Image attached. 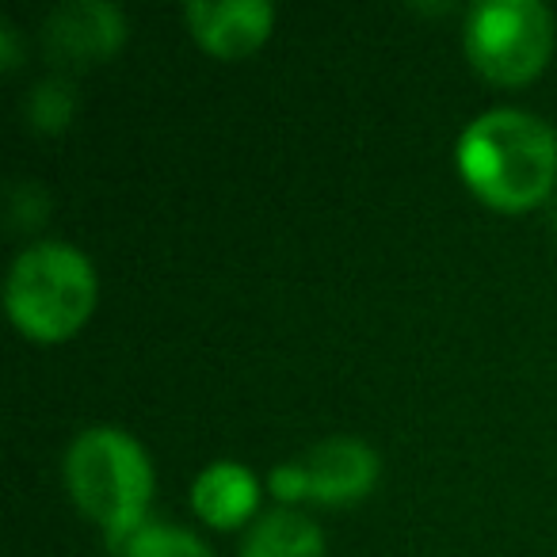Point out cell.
Returning <instances> with one entry per match:
<instances>
[{
    "label": "cell",
    "mask_w": 557,
    "mask_h": 557,
    "mask_svg": "<svg viewBox=\"0 0 557 557\" xmlns=\"http://www.w3.org/2000/svg\"><path fill=\"white\" fill-rule=\"evenodd\" d=\"M455 164L485 207L504 214L534 210L557 184V134L531 111H481L458 134Z\"/></svg>",
    "instance_id": "6da1fadb"
},
{
    "label": "cell",
    "mask_w": 557,
    "mask_h": 557,
    "mask_svg": "<svg viewBox=\"0 0 557 557\" xmlns=\"http://www.w3.org/2000/svg\"><path fill=\"white\" fill-rule=\"evenodd\" d=\"M65 485L108 546L123 542L149 519L153 462L131 432L111 424L85 428L65 450Z\"/></svg>",
    "instance_id": "7a4b0ae2"
},
{
    "label": "cell",
    "mask_w": 557,
    "mask_h": 557,
    "mask_svg": "<svg viewBox=\"0 0 557 557\" xmlns=\"http://www.w3.org/2000/svg\"><path fill=\"white\" fill-rule=\"evenodd\" d=\"M100 298V278L81 248L65 240L27 245L4 283L9 321L32 344H65L88 325Z\"/></svg>",
    "instance_id": "3957f363"
},
{
    "label": "cell",
    "mask_w": 557,
    "mask_h": 557,
    "mask_svg": "<svg viewBox=\"0 0 557 557\" xmlns=\"http://www.w3.org/2000/svg\"><path fill=\"white\" fill-rule=\"evenodd\" d=\"M462 42L488 85H531L554 54V16L539 0H481L466 16Z\"/></svg>",
    "instance_id": "277c9868"
},
{
    "label": "cell",
    "mask_w": 557,
    "mask_h": 557,
    "mask_svg": "<svg viewBox=\"0 0 557 557\" xmlns=\"http://www.w3.org/2000/svg\"><path fill=\"white\" fill-rule=\"evenodd\" d=\"M126 16L108 0H70L50 12L42 27L47 58L62 70H88L103 65L123 50Z\"/></svg>",
    "instance_id": "5b68a950"
},
{
    "label": "cell",
    "mask_w": 557,
    "mask_h": 557,
    "mask_svg": "<svg viewBox=\"0 0 557 557\" xmlns=\"http://www.w3.org/2000/svg\"><path fill=\"white\" fill-rule=\"evenodd\" d=\"M298 462L302 473V504H356L363 496L374 493L382 473V458L374 447H367L363 440L351 435H333L321 440L318 447H310Z\"/></svg>",
    "instance_id": "8992f818"
},
{
    "label": "cell",
    "mask_w": 557,
    "mask_h": 557,
    "mask_svg": "<svg viewBox=\"0 0 557 557\" xmlns=\"http://www.w3.org/2000/svg\"><path fill=\"white\" fill-rule=\"evenodd\" d=\"M191 39L218 62H240L268 42L275 9L268 0H195L184 9Z\"/></svg>",
    "instance_id": "52a82bcc"
},
{
    "label": "cell",
    "mask_w": 557,
    "mask_h": 557,
    "mask_svg": "<svg viewBox=\"0 0 557 557\" xmlns=\"http://www.w3.org/2000/svg\"><path fill=\"white\" fill-rule=\"evenodd\" d=\"M191 508L214 531H237L260 508V481H256V473L248 466L218 458V462L202 466L199 478H195Z\"/></svg>",
    "instance_id": "ba28073f"
},
{
    "label": "cell",
    "mask_w": 557,
    "mask_h": 557,
    "mask_svg": "<svg viewBox=\"0 0 557 557\" xmlns=\"http://www.w3.org/2000/svg\"><path fill=\"white\" fill-rule=\"evenodd\" d=\"M240 557H325V534L295 508H275L248 527Z\"/></svg>",
    "instance_id": "9c48e42d"
},
{
    "label": "cell",
    "mask_w": 557,
    "mask_h": 557,
    "mask_svg": "<svg viewBox=\"0 0 557 557\" xmlns=\"http://www.w3.org/2000/svg\"><path fill=\"white\" fill-rule=\"evenodd\" d=\"M111 549H115V557H214L199 534L161 523V519H146L138 531H131Z\"/></svg>",
    "instance_id": "30bf717a"
},
{
    "label": "cell",
    "mask_w": 557,
    "mask_h": 557,
    "mask_svg": "<svg viewBox=\"0 0 557 557\" xmlns=\"http://www.w3.org/2000/svg\"><path fill=\"white\" fill-rule=\"evenodd\" d=\"M24 111L27 126L35 134H47V138L65 134L73 126V119H77V88H73L70 77H47L32 88Z\"/></svg>",
    "instance_id": "8fae6325"
},
{
    "label": "cell",
    "mask_w": 557,
    "mask_h": 557,
    "mask_svg": "<svg viewBox=\"0 0 557 557\" xmlns=\"http://www.w3.org/2000/svg\"><path fill=\"white\" fill-rule=\"evenodd\" d=\"M47 210H50V199L35 180H24V184L12 191L9 214H12V225H16V230H35V225H42L47 222Z\"/></svg>",
    "instance_id": "7c38bea8"
},
{
    "label": "cell",
    "mask_w": 557,
    "mask_h": 557,
    "mask_svg": "<svg viewBox=\"0 0 557 557\" xmlns=\"http://www.w3.org/2000/svg\"><path fill=\"white\" fill-rule=\"evenodd\" d=\"M0 70H20V32L12 24H0Z\"/></svg>",
    "instance_id": "4fadbf2b"
},
{
    "label": "cell",
    "mask_w": 557,
    "mask_h": 557,
    "mask_svg": "<svg viewBox=\"0 0 557 557\" xmlns=\"http://www.w3.org/2000/svg\"><path fill=\"white\" fill-rule=\"evenodd\" d=\"M549 230L557 233V202H554V210H549Z\"/></svg>",
    "instance_id": "5bb4252c"
}]
</instances>
